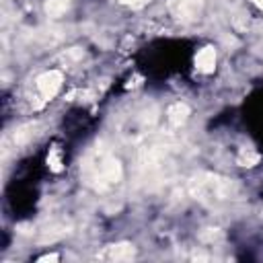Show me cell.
Instances as JSON below:
<instances>
[{
	"mask_svg": "<svg viewBox=\"0 0 263 263\" xmlns=\"http://www.w3.org/2000/svg\"><path fill=\"white\" fill-rule=\"evenodd\" d=\"M123 2H142V0H123Z\"/></svg>",
	"mask_w": 263,
	"mask_h": 263,
	"instance_id": "3957f363",
	"label": "cell"
},
{
	"mask_svg": "<svg viewBox=\"0 0 263 263\" xmlns=\"http://www.w3.org/2000/svg\"><path fill=\"white\" fill-rule=\"evenodd\" d=\"M255 2H257V4H261V6H263V0H255Z\"/></svg>",
	"mask_w": 263,
	"mask_h": 263,
	"instance_id": "277c9868",
	"label": "cell"
},
{
	"mask_svg": "<svg viewBox=\"0 0 263 263\" xmlns=\"http://www.w3.org/2000/svg\"><path fill=\"white\" fill-rule=\"evenodd\" d=\"M195 64H197V68H199L201 72H212V70H214V64H216V53H214V49H212V47L201 49V51L197 53V58H195Z\"/></svg>",
	"mask_w": 263,
	"mask_h": 263,
	"instance_id": "7a4b0ae2",
	"label": "cell"
},
{
	"mask_svg": "<svg viewBox=\"0 0 263 263\" xmlns=\"http://www.w3.org/2000/svg\"><path fill=\"white\" fill-rule=\"evenodd\" d=\"M60 86H62V74L55 72V70L45 72V74L37 80V88H39V92H41L43 99L53 97V95L60 90Z\"/></svg>",
	"mask_w": 263,
	"mask_h": 263,
	"instance_id": "6da1fadb",
	"label": "cell"
}]
</instances>
